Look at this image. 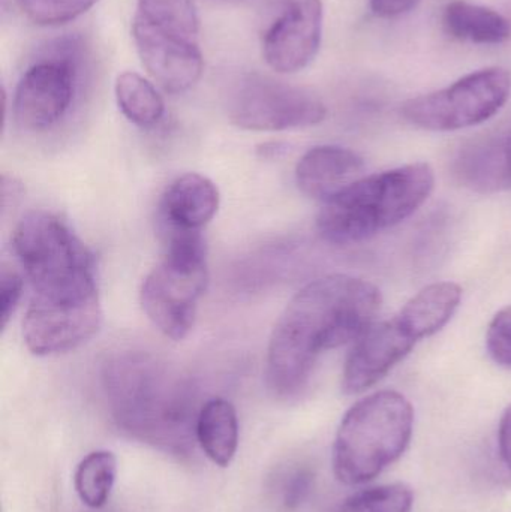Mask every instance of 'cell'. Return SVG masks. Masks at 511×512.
I'll return each instance as SVG.
<instances>
[{"label": "cell", "mask_w": 511, "mask_h": 512, "mask_svg": "<svg viewBox=\"0 0 511 512\" xmlns=\"http://www.w3.org/2000/svg\"><path fill=\"white\" fill-rule=\"evenodd\" d=\"M77 86V65L68 53L33 63L18 83L14 116L27 131H45L63 119Z\"/></svg>", "instance_id": "11"}, {"label": "cell", "mask_w": 511, "mask_h": 512, "mask_svg": "<svg viewBox=\"0 0 511 512\" xmlns=\"http://www.w3.org/2000/svg\"><path fill=\"white\" fill-rule=\"evenodd\" d=\"M380 289L368 280L332 274L294 295L273 328L266 378L279 397L296 396L321 352L359 339L380 313Z\"/></svg>", "instance_id": "1"}, {"label": "cell", "mask_w": 511, "mask_h": 512, "mask_svg": "<svg viewBox=\"0 0 511 512\" xmlns=\"http://www.w3.org/2000/svg\"><path fill=\"white\" fill-rule=\"evenodd\" d=\"M314 489V472L309 468H296L285 475L281 484V504L287 511H294L305 504Z\"/></svg>", "instance_id": "25"}, {"label": "cell", "mask_w": 511, "mask_h": 512, "mask_svg": "<svg viewBox=\"0 0 511 512\" xmlns=\"http://www.w3.org/2000/svg\"><path fill=\"white\" fill-rule=\"evenodd\" d=\"M462 300L458 283L437 282L417 292L399 313L398 322L411 339L434 336L453 318Z\"/></svg>", "instance_id": "17"}, {"label": "cell", "mask_w": 511, "mask_h": 512, "mask_svg": "<svg viewBox=\"0 0 511 512\" xmlns=\"http://www.w3.org/2000/svg\"><path fill=\"white\" fill-rule=\"evenodd\" d=\"M507 162H509V173L511 180V137L509 138V141H507Z\"/></svg>", "instance_id": "30"}, {"label": "cell", "mask_w": 511, "mask_h": 512, "mask_svg": "<svg viewBox=\"0 0 511 512\" xmlns=\"http://www.w3.org/2000/svg\"><path fill=\"white\" fill-rule=\"evenodd\" d=\"M447 32L474 44H503L511 36L510 21L494 9L467 0H453L444 9Z\"/></svg>", "instance_id": "19"}, {"label": "cell", "mask_w": 511, "mask_h": 512, "mask_svg": "<svg viewBox=\"0 0 511 512\" xmlns=\"http://www.w3.org/2000/svg\"><path fill=\"white\" fill-rule=\"evenodd\" d=\"M414 493L407 484L371 487L354 493L332 512H411Z\"/></svg>", "instance_id": "22"}, {"label": "cell", "mask_w": 511, "mask_h": 512, "mask_svg": "<svg viewBox=\"0 0 511 512\" xmlns=\"http://www.w3.org/2000/svg\"><path fill=\"white\" fill-rule=\"evenodd\" d=\"M510 89L506 69H480L446 89L410 99L401 113L405 120L428 131H459L492 119L506 105Z\"/></svg>", "instance_id": "8"}, {"label": "cell", "mask_w": 511, "mask_h": 512, "mask_svg": "<svg viewBox=\"0 0 511 512\" xmlns=\"http://www.w3.org/2000/svg\"><path fill=\"white\" fill-rule=\"evenodd\" d=\"M434 183V170L425 162L362 177L324 203L318 233L332 245L365 242L414 215Z\"/></svg>", "instance_id": "3"}, {"label": "cell", "mask_w": 511, "mask_h": 512, "mask_svg": "<svg viewBox=\"0 0 511 512\" xmlns=\"http://www.w3.org/2000/svg\"><path fill=\"white\" fill-rule=\"evenodd\" d=\"M167 243L162 261L141 288V306L156 328L182 340L194 327L198 301L209 282L200 231L162 230Z\"/></svg>", "instance_id": "6"}, {"label": "cell", "mask_w": 511, "mask_h": 512, "mask_svg": "<svg viewBox=\"0 0 511 512\" xmlns=\"http://www.w3.org/2000/svg\"><path fill=\"white\" fill-rule=\"evenodd\" d=\"M498 450L504 466L511 472V403L501 415L498 427Z\"/></svg>", "instance_id": "28"}, {"label": "cell", "mask_w": 511, "mask_h": 512, "mask_svg": "<svg viewBox=\"0 0 511 512\" xmlns=\"http://www.w3.org/2000/svg\"><path fill=\"white\" fill-rule=\"evenodd\" d=\"M414 345L416 340L405 333L396 318L372 325L356 340L345 361L342 391L350 396L365 393L386 378Z\"/></svg>", "instance_id": "13"}, {"label": "cell", "mask_w": 511, "mask_h": 512, "mask_svg": "<svg viewBox=\"0 0 511 512\" xmlns=\"http://www.w3.org/2000/svg\"><path fill=\"white\" fill-rule=\"evenodd\" d=\"M12 249L33 292L65 288L93 276L92 255L71 228L48 212H30L12 234Z\"/></svg>", "instance_id": "7"}, {"label": "cell", "mask_w": 511, "mask_h": 512, "mask_svg": "<svg viewBox=\"0 0 511 512\" xmlns=\"http://www.w3.org/2000/svg\"><path fill=\"white\" fill-rule=\"evenodd\" d=\"M105 396L119 429L165 453L186 456L197 442V390L165 361L123 352L105 363Z\"/></svg>", "instance_id": "2"}, {"label": "cell", "mask_w": 511, "mask_h": 512, "mask_svg": "<svg viewBox=\"0 0 511 512\" xmlns=\"http://www.w3.org/2000/svg\"><path fill=\"white\" fill-rule=\"evenodd\" d=\"M23 292V279L15 270L3 268L2 277H0V319H2V328H6L9 319L14 315L17 309L18 301Z\"/></svg>", "instance_id": "26"}, {"label": "cell", "mask_w": 511, "mask_h": 512, "mask_svg": "<svg viewBox=\"0 0 511 512\" xmlns=\"http://www.w3.org/2000/svg\"><path fill=\"white\" fill-rule=\"evenodd\" d=\"M422 0H369L372 12L381 18L399 17L413 11Z\"/></svg>", "instance_id": "27"}, {"label": "cell", "mask_w": 511, "mask_h": 512, "mask_svg": "<svg viewBox=\"0 0 511 512\" xmlns=\"http://www.w3.org/2000/svg\"><path fill=\"white\" fill-rule=\"evenodd\" d=\"M218 209L219 191L215 183L201 174H185L162 195V230L200 231L215 218Z\"/></svg>", "instance_id": "15"}, {"label": "cell", "mask_w": 511, "mask_h": 512, "mask_svg": "<svg viewBox=\"0 0 511 512\" xmlns=\"http://www.w3.org/2000/svg\"><path fill=\"white\" fill-rule=\"evenodd\" d=\"M98 0H20L18 8L39 26L69 23L89 11Z\"/></svg>", "instance_id": "23"}, {"label": "cell", "mask_w": 511, "mask_h": 512, "mask_svg": "<svg viewBox=\"0 0 511 512\" xmlns=\"http://www.w3.org/2000/svg\"><path fill=\"white\" fill-rule=\"evenodd\" d=\"M116 99L123 116L141 128L161 122L165 104L156 87L137 72H123L116 80Z\"/></svg>", "instance_id": "20"}, {"label": "cell", "mask_w": 511, "mask_h": 512, "mask_svg": "<svg viewBox=\"0 0 511 512\" xmlns=\"http://www.w3.org/2000/svg\"><path fill=\"white\" fill-rule=\"evenodd\" d=\"M486 348L498 366L511 369V306L501 309L489 324Z\"/></svg>", "instance_id": "24"}, {"label": "cell", "mask_w": 511, "mask_h": 512, "mask_svg": "<svg viewBox=\"0 0 511 512\" xmlns=\"http://www.w3.org/2000/svg\"><path fill=\"white\" fill-rule=\"evenodd\" d=\"M2 3L3 11H8L9 8H15V6H20V0H0Z\"/></svg>", "instance_id": "29"}, {"label": "cell", "mask_w": 511, "mask_h": 512, "mask_svg": "<svg viewBox=\"0 0 511 512\" xmlns=\"http://www.w3.org/2000/svg\"><path fill=\"white\" fill-rule=\"evenodd\" d=\"M321 0H276L263 32V56L279 74L302 71L317 56L323 38Z\"/></svg>", "instance_id": "12"}, {"label": "cell", "mask_w": 511, "mask_h": 512, "mask_svg": "<svg viewBox=\"0 0 511 512\" xmlns=\"http://www.w3.org/2000/svg\"><path fill=\"white\" fill-rule=\"evenodd\" d=\"M326 114V105L309 90L258 74L243 77L228 96L231 122L248 131L306 128Z\"/></svg>", "instance_id": "9"}, {"label": "cell", "mask_w": 511, "mask_h": 512, "mask_svg": "<svg viewBox=\"0 0 511 512\" xmlns=\"http://www.w3.org/2000/svg\"><path fill=\"white\" fill-rule=\"evenodd\" d=\"M200 21L192 0H138L132 38L144 68L168 93L191 89L203 74Z\"/></svg>", "instance_id": "5"}, {"label": "cell", "mask_w": 511, "mask_h": 512, "mask_svg": "<svg viewBox=\"0 0 511 512\" xmlns=\"http://www.w3.org/2000/svg\"><path fill=\"white\" fill-rule=\"evenodd\" d=\"M414 408L398 391H378L348 409L333 444V472L360 486L398 462L413 438Z\"/></svg>", "instance_id": "4"}, {"label": "cell", "mask_w": 511, "mask_h": 512, "mask_svg": "<svg viewBox=\"0 0 511 512\" xmlns=\"http://www.w3.org/2000/svg\"><path fill=\"white\" fill-rule=\"evenodd\" d=\"M365 161L353 150L339 146H318L300 159L296 182L308 197L326 203L330 198L362 179Z\"/></svg>", "instance_id": "14"}, {"label": "cell", "mask_w": 511, "mask_h": 512, "mask_svg": "<svg viewBox=\"0 0 511 512\" xmlns=\"http://www.w3.org/2000/svg\"><path fill=\"white\" fill-rule=\"evenodd\" d=\"M197 444L215 465L227 468L239 448V418L225 399L207 400L197 420Z\"/></svg>", "instance_id": "18"}, {"label": "cell", "mask_w": 511, "mask_h": 512, "mask_svg": "<svg viewBox=\"0 0 511 512\" xmlns=\"http://www.w3.org/2000/svg\"><path fill=\"white\" fill-rule=\"evenodd\" d=\"M101 322L96 285L62 294H33L23 319V339L32 354H65L92 339Z\"/></svg>", "instance_id": "10"}, {"label": "cell", "mask_w": 511, "mask_h": 512, "mask_svg": "<svg viewBox=\"0 0 511 512\" xmlns=\"http://www.w3.org/2000/svg\"><path fill=\"white\" fill-rule=\"evenodd\" d=\"M116 477V456L110 451H93L81 460L75 471L78 498L86 507L99 510L110 499Z\"/></svg>", "instance_id": "21"}, {"label": "cell", "mask_w": 511, "mask_h": 512, "mask_svg": "<svg viewBox=\"0 0 511 512\" xmlns=\"http://www.w3.org/2000/svg\"><path fill=\"white\" fill-rule=\"evenodd\" d=\"M507 141L479 138L465 144L453 162L456 179L467 188L482 194L511 188Z\"/></svg>", "instance_id": "16"}]
</instances>
